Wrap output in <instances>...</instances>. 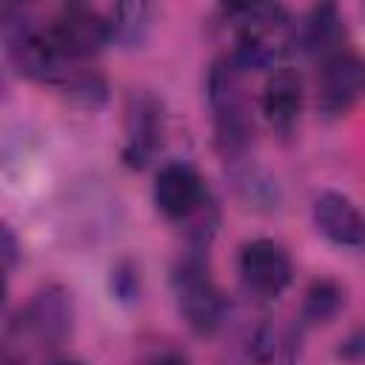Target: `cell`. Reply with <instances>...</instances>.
<instances>
[{
  "label": "cell",
  "instance_id": "19",
  "mask_svg": "<svg viewBox=\"0 0 365 365\" xmlns=\"http://www.w3.org/2000/svg\"><path fill=\"white\" fill-rule=\"evenodd\" d=\"M111 291L123 302H131L140 294V277H137V268L131 262H120L111 271Z\"/></svg>",
  "mask_w": 365,
  "mask_h": 365
},
{
  "label": "cell",
  "instance_id": "23",
  "mask_svg": "<svg viewBox=\"0 0 365 365\" xmlns=\"http://www.w3.org/2000/svg\"><path fill=\"white\" fill-rule=\"evenodd\" d=\"M68 3H80V6H91V0H68ZM94 9V6H91Z\"/></svg>",
  "mask_w": 365,
  "mask_h": 365
},
{
  "label": "cell",
  "instance_id": "10",
  "mask_svg": "<svg viewBox=\"0 0 365 365\" xmlns=\"http://www.w3.org/2000/svg\"><path fill=\"white\" fill-rule=\"evenodd\" d=\"M362 91H365V66L351 51H342V54L319 63L317 106L325 117L348 114Z\"/></svg>",
  "mask_w": 365,
  "mask_h": 365
},
{
  "label": "cell",
  "instance_id": "16",
  "mask_svg": "<svg viewBox=\"0 0 365 365\" xmlns=\"http://www.w3.org/2000/svg\"><path fill=\"white\" fill-rule=\"evenodd\" d=\"M297 328H282L274 322H265L254 334V356L257 359H294L297 356Z\"/></svg>",
  "mask_w": 365,
  "mask_h": 365
},
{
  "label": "cell",
  "instance_id": "14",
  "mask_svg": "<svg viewBox=\"0 0 365 365\" xmlns=\"http://www.w3.org/2000/svg\"><path fill=\"white\" fill-rule=\"evenodd\" d=\"M342 302H345V294H342V288L336 282L317 279L305 291L299 319H302V325H325V322H331L339 314Z\"/></svg>",
  "mask_w": 365,
  "mask_h": 365
},
{
  "label": "cell",
  "instance_id": "22",
  "mask_svg": "<svg viewBox=\"0 0 365 365\" xmlns=\"http://www.w3.org/2000/svg\"><path fill=\"white\" fill-rule=\"evenodd\" d=\"M26 3H31V0H3V14H11V11L23 9Z\"/></svg>",
  "mask_w": 365,
  "mask_h": 365
},
{
  "label": "cell",
  "instance_id": "8",
  "mask_svg": "<svg viewBox=\"0 0 365 365\" xmlns=\"http://www.w3.org/2000/svg\"><path fill=\"white\" fill-rule=\"evenodd\" d=\"M51 31L60 48L77 63L100 54L114 40L111 14L91 6H80V3H68V9L51 23Z\"/></svg>",
  "mask_w": 365,
  "mask_h": 365
},
{
  "label": "cell",
  "instance_id": "11",
  "mask_svg": "<svg viewBox=\"0 0 365 365\" xmlns=\"http://www.w3.org/2000/svg\"><path fill=\"white\" fill-rule=\"evenodd\" d=\"M314 228L339 248L365 245V214L339 191H322L311 205Z\"/></svg>",
  "mask_w": 365,
  "mask_h": 365
},
{
  "label": "cell",
  "instance_id": "6",
  "mask_svg": "<svg viewBox=\"0 0 365 365\" xmlns=\"http://www.w3.org/2000/svg\"><path fill=\"white\" fill-rule=\"evenodd\" d=\"M237 271H240L242 288L257 299H277L291 285V277H294L288 251L279 242L265 237L251 240L240 248Z\"/></svg>",
  "mask_w": 365,
  "mask_h": 365
},
{
  "label": "cell",
  "instance_id": "12",
  "mask_svg": "<svg viewBox=\"0 0 365 365\" xmlns=\"http://www.w3.org/2000/svg\"><path fill=\"white\" fill-rule=\"evenodd\" d=\"M297 26V46L302 51H308L317 66L348 51L345 46V26H342V14L336 9V0H317L305 17Z\"/></svg>",
  "mask_w": 365,
  "mask_h": 365
},
{
  "label": "cell",
  "instance_id": "2",
  "mask_svg": "<svg viewBox=\"0 0 365 365\" xmlns=\"http://www.w3.org/2000/svg\"><path fill=\"white\" fill-rule=\"evenodd\" d=\"M171 285H174L177 308H180L185 325L194 334L208 336L222 325V319H225V297H222V291L217 288V282L208 274V262L202 257V248H191L174 265Z\"/></svg>",
  "mask_w": 365,
  "mask_h": 365
},
{
  "label": "cell",
  "instance_id": "4",
  "mask_svg": "<svg viewBox=\"0 0 365 365\" xmlns=\"http://www.w3.org/2000/svg\"><path fill=\"white\" fill-rule=\"evenodd\" d=\"M6 48H9V60L23 77L48 86H63L77 63L60 48L51 26L6 23Z\"/></svg>",
  "mask_w": 365,
  "mask_h": 365
},
{
  "label": "cell",
  "instance_id": "9",
  "mask_svg": "<svg viewBox=\"0 0 365 365\" xmlns=\"http://www.w3.org/2000/svg\"><path fill=\"white\" fill-rule=\"evenodd\" d=\"M211 200L202 177L188 163H165L154 180V205L171 222H185Z\"/></svg>",
  "mask_w": 365,
  "mask_h": 365
},
{
  "label": "cell",
  "instance_id": "17",
  "mask_svg": "<svg viewBox=\"0 0 365 365\" xmlns=\"http://www.w3.org/2000/svg\"><path fill=\"white\" fill-rule=\"evenodd\" d=\"M111 23H114V37L125 43L140 40L148 26V0H114Z\"/></svg>",
  "mask_w": 365,
  "mask_h": 365
},
{
  "label": "cell",
  "instance_id": "3",
  "mask_svg": "<svg viewBox=\"0 0 365 365\" xmlns=\"http://www.w3.org/2000/svg\"><path fill=\"white\" fill-rule=\"evenodd\" d=\"M74 305L63 285H43L9 322V342H29L34 348H57L71 336Z\"/></svg>",
  "mask_w": 365,
  "mask_h": 365
},
{
  "label": "cell",
  "instance_id": "18",
  "mask_svg": "<svg viewBox=\"0 0 365 365\" xmlns=\"http://www.w3.org/2000/svg\"><path fill=\"white\" fill-rule=\"evenodd\" d=\"M220 6L234 23H242V20L268 14L274 9H282V0H220Z\"/></svg>",
  "mask_w": 365,
  "mask_h": 365
},
{
  "label": "cell",
  "instance_id": "5",
  "mask_svg": "<svg viewBox=\"0 0 365 365\" xmlns=\"http://www.w3.org/2000/svg\"><path fill=\"white\" fill-rule=\"evenodd\" d=\"M291 48H297V26L291 23V17L282 6L268 14L237 23V40H234L231 60L242 71L271 68Z\"/></svg>",
  "mask_w": 365,
  "mask_h": 365
},
{
  "label": "cell",
  "instance_id": "13",
  "mask_svg": "<svg viewBox=\"0 0 365 365\" xmlns=\"http://www.w3.org/2000/svg\"><path fill=\"white\" fill-rule=\"evenodd\" d=\"M302 106H305L302 77L294 68H274L259 94V111L265 123L279 134H291L294 125L299 123Z\"/></svg>",
  "mask_w": 365,
  "mask_h": 365
},
{
  "label": "cell",
  "instance_id": "20",
  "mask_svg": "<svg viewBox=\"0 0 365 365\" xmlns=\"http://www.w3.org/2000/svg\"><path fill=\"white\" fill-rule=\"evenodd\" d=\"M14 259H17V240H14L11 228L3 225V265H6V271L14 268Z\"/></svg>",
  "mask_w": 365,
  "mask_h": 365
},
{
  "label": "cell",
  "instance_id": "7",
  "mask_svg": "<svg viewBox=\"0 0 365 365\" xmlns=\"http://www.w3.org/2000/svg\"><path fill=\"white\" fill-rule=\"evenodd\" d=\"M165 140V108L148 91H134L125 103V143L123 163L128 168H145Z\"/></svg>",
  "mask_w": 365,
  "mask_h": 365
},
{
  "label": "cell",
  "instance_id": "15",
  "mask_svg": "<svg viewBox=\"0 0 365 365\" xmlns=\"http://www.w3.org/2000/svg\"><path fill=\"white\" fill-rule=\"evenodd\" d=\"M60 88L66 91V97H68L71 106L86 108V111H97V108H103L106 100H108V86H106V80H103L97 71H91V68H74V71L66 77V83H63Z\"/></svg>",
  "mask_w": 365,
  "mask_h": 365
},
{
  "label": "cell",
  "instance_id": "1",
  "mask_svg": "<svg viewBox=\"0 0 365 365\" xmlns=\"http://www.w3.org/2000/svg\"><path fill=\"white\" fill-rule=\"evenodd\" d=\"M242 74L245 71L228 54L208 68V80H205L208 106L214 117V145L225 160L240 157L254 137L251 100Z\"/></svg>",
  "mask_w": 365,
  "mask_h": 365
},
{
  "label": "cell",
  "instance_id": "21",
  "mask_svg": "<svg viewBox=\"0 0 365 365\" xmlns=\"http://www.w3.org/2000/svg\"><path fill=\"white\" fill-rule=\"evenodd\" d=\"M339 354H345V356H365V331L351 334V336L345 339V345H342Z\"/></svg>",
  "mask_w": 365,
  "mask_h": 365
}]
</instances>
